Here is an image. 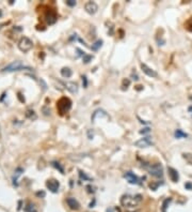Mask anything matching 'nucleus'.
<instances>
[{
  "label": "nucleus",
  "mask_w": 192,
  "mask_h": 212,
  "mask_svg": "<svg viewBox=\"0 0 192 212\" xmlns=\"http://www.w3.org/2000/svg\"><path fill=\"white\" fill-rule=\"evenodd\" d=\"M168 170H169V177H170V179H171L173 182H177L178 179H179L178 171L176 170V169H174V168H172V167H169Z\"/></svg>",
  "instance_id": "obj_12"
},
{
  "label": "nucleus",
  "mask_w": 192,
  "mask_h": 212,
  "mask_svg": "<svg viewBox=\"0 0 192 212\" xmlns=\"http://www.w3.org/2000/svg\"><path fill=\"white\" fill-rule=\"evenodd\" d=\"M102 45V40H98V41H96L94 44L92 45V47H91V48L93 49V50H97V49L99 48Z\"/></svg>",
  "instance_id": "obj_16"
},
{
  "label": "nucleus",
  "mask_w": 192,
  "mask_h": 212,
  "mask_svg": "<svg viewBox=\"0 0 192 212\" xmlns=\"http://www.w3.org/2000/svg\"><path fill=\"white\" fill-rule=\"evenodd\" d=\"M92 59H93V56H91V55H86V54H84V56L82 57V60H83L84 63H89Z\"/></svg>",
  "instance_id": "obj_17"
},
{
  "label": "nucleus",
  "mask_w": 192,
  "mask_h": 212,
  "mask_svg": "<svg viewBox=\"0 0 192 212\" xmlns=\"http://www.w3.org/2000/svg\"><path fill=\"white\" fill-rule=\"evenodd\" d=\"M184 158L187 160V161H188L189 163L192 164V153H185Z\"/></svg>",
  "instance_id": "obj_18"
},
{
  "label": "nucleus",
  "mask_w": 192,
  "mask_h": 212,
  "mask_svg": "<svg viewBox=\"0 0 192 212\" xmlns=\"http://www.w3.org/2000/svg\"><path fill=\"white\" fill-rule=\"evenodd\" d=\"M64 85H65L66 89L70 91L72 93H77L78 92V86L75 83H65Z\"/></svg>",
  "instance_id": "obj_13"
},
{
  "label": "nucleus",
  "mask_w": 192,
  "mask_h": 212,
  "mask_svg": "<svg viewBox=\"0 0 192 212\" xmlns=\"http://www.w3.org/2000/svg\"><path fill=\"white\" fill-rule=\"evenodd\" d=\"M134 145L138 148H147L151 145H153V142H151V137H144V138H141L138 142H136Z\"/></svg>",
  "instance_id": "obj_6"
},
{
  "label": "nucleus",
  "mask_w": 192,
  "mask_h": 212,
  "mask_svg": "<svg viewBox=\"0 0 192 212\" xmlns=\"http://www.w3.org/2000/svg\"><path fill=\"white\" fill-rule=\"evenodd\" d=\"M189 111H190V113L192 114V106H191V107H189Z\"/></svg>",
  "instance_id": "obj_28"
},
{
  "label": "nucleus",
  "mask_w": 192,
  "mask_h": 212,
  "mask_svg": "<svg viewBox=\"0 0 192 212\" xmlns=\"http://www.w3.org/2000/svg\"><path fill=\"white\" fill-rule=\"evenodd\" d=\"M185 187H186V188H188V189H191L192 188V184L191 183H187L186 185H185Z\"/></svg>",
  "instance_id": "obj_27"
},
{
  "label": "nucleus",
  "mask_w": 192,
  "mask_h": 212,
  "mask_svg": "<svg viewBox=\"0 0 192 212\" xmlns=\"http://www.w3.org/2000/svg\"><path fill=\"white\" fill-rule=\"evenodd\" d=\"M46 185H47V188L49 189V191L53 192V193H57V192L59 191V188H60V183L54 179L48 180V181L46 182Z\"/></svg>",
  "instance_id": "obj_8"
},
{
  "label": "nucleus",
  "mask_w": 192,
  "mask_h": 212,
  "mask_svg": "<svg viewBox=\"0 0 192 212\" xmlns=\"http://www.w3.org/2000/svg\"><path fill=\"white\" fill-rule=\"evenodd\" d=\"M170 201H171V199H170V198H169V199L164 200V203H163V212H165V209H167V204H168V203H170Z\"/></svg>",
  "instance_id": "obj_22"
},
{
  "label": "nucleus",
  "mask_w": 192,
  "mask_h": 212,
  "mask_svg": "<svg viewBox=\"0 0 192 212\" xmlns=\"http://www.w3.org/2000/svg\"><path fill=\"white\" fill-rule=\"evenodd\" d=\"M61 74L63 77L70 78V76H72V74H73V71H72L70 68H63V69L61 70Z\"/></svg>",
  "instance_id": "obj_14"
},
{
  "label": "nucleus",
  "mask_w": 192,
  "mask_h": 212,
  "mask_svg": "<svg viewBox=\"0 0 192 212\" xmlns=\"http://www.w3.org/2000/svg\"><path fill=\"white\" fill-rule=\"evenodd\" d=\"M141 69H142V71L146 74L147 76H149V77H156V76H157V73H156L155 71L153 69H151L149 66H147L146 64H144V63H141Z\"/></svg>",
  "instance_id": "obj_11"
},
{
  "label": "nucleus",
  "mask_w": 192,
  "mask_h": 212,
  "mask_svg": "<svg viewBox=\"0 0 192 212\" xmlns=\"http://www.w3.org/2000/svg\"><path fill=\"white\" fill-rule=\"evenodd\" d=\"M33 47V42L27 37H23L18 42V48L21 49V52L27 53L30 49Z\"/></svg>",
  "instance_id": "obj_4"
},
{
  "label": "nucleus",
  "mask_w": 192,
  "mask_h": 212,
  "mask_svg": "<svg viewBox=\"0 0 192 212\" xmlns=\"http://www.w3.org/2000/svg\"><path fill=\"white\" fill-rule=\"evenodd\" d=\"M66 4L70 5V7H74V5H76V1H75V0H67V1H66Z\"/></svg>",
  "instance_id": "obj_19"
},
{
  "label": "nucleus",
  "mask_w": 192,
  "mask_h": 212,
  "mask_svg": "<svg viewBox=\"0 0 192 212\" xmlns=\"http://www.w3.org/2000/svg\"><path fill=\"white\" fill-rule=\"evenodd\" d=\"M77 52H78V57H79V56H82V57L84 56V54L82 53V50H81V49L77 48Z\"/></svg>",
  "instance_id": "obj_24"
},
{
  "label": "nucleus",
  "mask_w": 192,
  "mask_h": 212,
  "mask_svg": "<svg viewBox=\"0 0 192 212\" xmlns=\"http://www.w3.org/2000/svg\"><path fill=\"white\" fill-rule=\"evenodd\" d=\"M190 99H191V100H192V97H190Z\"/></svg>",
  "instance_id": "obj_29"
},
{
  "label": "nucleus",
  "mask_w": 192,
  "mask_h": 212,
  "mask_svg": "<svg viewBox=\"0 0 192 212\" xmlns=\"http://www.w3.org/2000/svg\"><path fill=\"white\" fill-rule=\"evenodd\" d=\"M131 77H134L132 79H135V81H138V79H139V77H138V75H137V74H135V73L131 74Z\"/></svg>",
  "instance_id": "obj_25"
},
{
  "label": "nucleus",
  "mask_w": 192,
  "mask_h": 212,
  "mask_svg": "<svg viewBox=\"0 0 192 212\" xmlns=\"http://www.w3.org/2000/svg\"><path fill=\"white\" fill-rule=\"evenodd\" d=\"M53 166H56V167H57V168H59V169H60V171H61L62 174H64V170H63V167H61V166H60V164H59V163H53Z\"/></svg>",
  "instance_id": "obj_20"
},
{
  "label": "nucleus",
  "mask_w": 192,
  "mask_h": 212,
  "mask_svg": "<svg viewBox=\"0 0 192 212\" xmlns=\"http://www.w3.org/2000/svg\"><path fill=\"white\" fill-rule=\"evenodd\" d=\"M124 177H125V179L129 182V183L131 184H140L141 182H140V179L138 178V176H136L132 171H127L126 174L124 175Z\"/></svg>",
  "instance_id": "obj_7"
},
{
  "label": "nucleus",
  "mask_w": 192,
  "mask_h": 212,
  "mask_svg": "<svg viewBox=\"0 0 192 212\" xmlns=\"http://www.w3.org/2000/svg\"><path fill=\"white\" fill-rule=\"evenodd\" d=\"M149 132H151V130H149L148 127H146V129H143L142 131H140V133H141V134H146V133H149Z\"/></svg>",
  "instance_id": "obj_23"
},
{
  "label": "nucleus",
  "mask_w": 192,
  "mask_h": 212,
  "mask_svg": "<svg viewBox=\"0 0 192 212\" xmlns=\"http://www.w3.org/2000/svg\"><path fill=\"white\" fill-rule=\"evenodd\" d=\"M82 82H83V84H84V87H86V85H88V82H86V76H82Z\"/></svg>",
  "instance_id": "obj_26"
},
{
  "label": "nucleus",
  "mask_w": 192,
  "mask_h": 212,
  "mask_svg": "<svg viewBox=\"0 0 192 212\" xmlns=\"http://www.w3.org/2000/svg\"><path fill=\"white\" fill-rule=\"evenodd\" d=\"M142 200V196L141 195H124L121 199V204L124 206V207H127V208H132V207H136L141 203Z\"/></svg>",
  "instance_id": "obj_1"
},
{
  "label": "nucleus",
  "mask_w": 192,
  "mask_h": 212,
  "mask_svg": "<svg viewBox=\"0 0 192 212\" xmlns=\"http://www.w3.org/2000/svg\"><path fill=\"white\" fill-rule=\"evenodd\" d=\"M84 10H86L89 14L93 15V14H95V13L97 12L98 7L95 2H93V1H89V2H86V5H84Z\"/></svg>",
  "instance_id": "obj_9"
},
{
  "label": "nucleus",
  "mask_w": 192,
  "mask_h": 212,
  "mask_svg": "<svg viewBox=\"0 0 192 212\" xmlns=\"http://www.w3.org/2000/svg\"><path fill=\"white\" fill-rule=\"evenodd\" d=\"M26 66L24 65V63L21 61H13L12 63H10L9 65H7L5 68L2 69L3 72H14V71H21V70L25 69Z\"/></svg>",
  "instance_id": "obj_5"
},
{
  "label": "nucleus",
  "mask_w": 192,
  "mask_h": 212,
  "mask_svg": "<svg viewBox=\"0 0 192 212\" xmlns=\"http://www.w3.org/2000/svg\"><path fill=\"white\" fill-rule=\"evenodd\" d=\"M70 106H72V102H70V99L67 98L60 99L57 103L58 110H59V113L61 115H64L65 113H67L70 109Z\"/></svg>",
  "instance_id": "obj_2"
},
{
  "label": "nucleus",
  "mask_w": 192,
  "mask_h": 212,
  "mask_svg": "<svg viewBox=\"0 0 192 212\" xmlns=\"http://www.w3.org/2000/svg\"><path fill=\"white\" fill-rule=\"evenodd\" d=\"M66 204H67V206H68L72 210H78V209L80 208L79 203H78L75 198H73V197H68V198L66 199Z\"/></svg>",
  "instance_id": "obj_10"
},
{
  "label": "nucleus",
  "mask_w": 192,
  "mask_h": 212,
  "mask_svg": "<svg viewBox=\"0 0 192 212\" xmlns=\"http://www.w3.org/2000/svg\"><path fill=\"white\" fill-rule=\"evenodd\" d=\"M147 170H148V172H149L151 176L157 177V178H161V177L163 176V167H162V165L159 163L153 164L151 166H148V167H147Z\"/></svg>",
  "instance_id": "obj_3"
},
{
  "label": "nucleus",
  "mask_w": 192,
  "mask_h": 212,
  "mask_svg": "<svg viewBox=\"0 0 192 212\" xmlns=\"http://www.w3.org/2000/svg\"><path fill=\"white\" fill-rule=\"evenodd\" d=\"M79 175H80V177H81V179L90 180V178H89V177H86V174H82V171H80V172H79Z\"/></svg>",
  "instance_id": "obj_21"
},
{
  "label": "nucleus",
  "mask_w": 192,
  "mask_h": 212,
  "mask_svg": "<svg viewBox=\"0 0 192 212\" xmlns=\"http://www.w3.org/2000/svg\"><path fill=\"white\" fill-rule=\"evenodd\" d=\"M175 137L176 138H186V137H188V135L186 134L185 132H183L181 130H176L175 131Z\"/></svg>",
  "instance_id": "obj_15"
}]
</instances>
